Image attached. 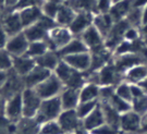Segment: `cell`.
I'll use <instances>...</instances> for the list:
<instances>
[{
  "instance_id": "f6af8a7d",
  "label": "cell",
  "mask_w": 147,
  "mask_h": 134,
  "mask_svg": "<svg viewBox=\"0 0 147 134\" xmlns=\"http://www.w3.org/2000/svg\"><path fill=\"white\" fill-rule=\"evenodd\" d=\"M140 32H141V41L147 45V24H144L140 27Z\"/></svg>"
},
{
  "instance_id": "2e32d148",
  "label": "cell",
  "mask_w": 147,
  "mask_h": 134,
  "mask_svg": "<svg viewBox=\"0 0 147 134\" xmlns=\"http://www.w3.org/2000/svg\"><path fill=\"white\" fill-rule=\"evenodd\" d=\"M51 73H53L51 71H49L47 69H45V68H42V67H39V66L36 64L30 72L27 73L25 76L23 77L25 87L35 88L38 84H40L44 80H46Z\"/></svg>"
},
{
  "instance_id": "ab89813d",
  "label": "cell",
  "mask_w": 147,
  "mask_h": 134,
  "mask_svg": "<svg viewBox=\"0 0 147 134\" xmlns=\"http://www.w3.org/2000/svg\"><path fill=\"white\" fill-rule=\"evenodd\" d=\"M12 69V56L5 50V48H0V70L10 71Z\"/></svg>"
},
{
  "instance_id": "ba28073f",
  "label": "cell",
  "mask_w": 147,
  "mask_h": 134,
  "mask_svg": "<svg viewBox=\"0 0 147 134\" xmlns=\"http://www.w3.org/2000/svg\"><path fill=\"white\" fill-rule=\"evenodd\" d=\"M24 88H25V84H24L23 77L20 76L19 74H16L14 71L10 70L7 81L0 89V94L5 100V99L12 97L16 94L22 93Z\"/></svg>"
},
{
  "instance_id": "7dc6e473",
  "label": "cell",
  "mask_w": 147,
  "mask_h": 134,
  "mask_svg": "<svg viewBox=\"0 0 147 134\" xmlns=\"http://www.w3.org/2000/svg\"><path fill=\"white\" fill-rule=\"evenodd\" d=\"M8 75H9V71H2V70H0V89L3 86L5 81H7Z\"/></svg>"
},
{
  "instance_id": "f35d334b",
  "label": "cell",
  "mask_w": 147,
  "mask_h": 134,
  "mask_svg": "<svg viewBox=\"0 0 147 134\" xmlns=\"http://www.w3.org/2000/svg\"><path fill=\"white\" fill-rule=\"evenodd\" d=\"M16 122L7 118L3 112L0 114V134H14Z\"/></svg>"
},
{
  "instance_id": "7a4b0ae2",
  "label": "cell",
  "mask_w": 147,
  "mask_h": 134,
  "mask_svg": "<svg viewBox=\"0 0 147 134\" xmlns=\"http://www.w3.org/2000/svg\"><path fill=\"white\" fill-rule=\"evenodd\" d=\"M62 111L63 108L59 96L42 99L40 107L38 109L36 116H35V119L40 124H42L45 122H48V121L57 120Z\"/></svg>"
},
{
  "instance_id": "9c48e42d",
  "label": "cell",
  "mask_w": 147,
  "mask_h": 134,
  "mask_svg": "<svg viewBox=\"0 0 147 134\" xmlns=\"http://www.w3.org/2000/svg\"><path fill=\"white\" fill-rule=\"evenodd\" d=\"M0 25L2 26V28L5 30L9 37L24 31L20 13L18 10H5V16L0 22Z\"/></svg>"
},
{
  "instance_id": "60d3db41",
  "label": "cell",
  "mask_w": 147,
  "mask_h": 134,
  "mask_svg": "<svg viewBox=\"0 0 147 134\" xmlns=\"http://www.w3.org/2000/svg\"><path fill=\"white\" fill-rule=\"evenodd\" d=\"M124 41L129 43H136L141 41V32L140 28L129 26L124 33Z\"/></svg>"
},
{
  "instance_id": "c3c4849f",
  "label": "cell",
  "mask_w": 147,
  "mask_h": 134,
  "mask_svg": "<svg viewBox=\"0 0 147 134\" xmlns=\"http://www.w3.org/2000/svg\"><path fill=\"white\" fill-rule=\"evenodd\" d=\"M132 5L135 8H141L143 9L147 5V0H132Z\"/></svg>"
},
{
  "instance_id": "277c9868",
  "label": "cell",
  "mask_w": 147,
  "mask_h": 134,
  "mask_svg": "<svg viewBox=\"0 0 147 134\" xmlns=\"http://www.w3.org/2000/svg\"><path fill=\"white\" fill-rule=\"evenodd\" d=\"M21 95L23 104V117L35 118L42 102V97L38 95L35 88L32 87H25Z\"/></svg>"
},
{
  "instance_id": "d590c367",
  "label": "cell",
  "mask_w": 147,
  "mask_h": 134,
  "mask_svg": "<svg viewBox=\"0 0 147 134\" xmlns=\"http://www.w3.org/2000/svg\"><path fill=\"white\" fill-rule=\"evenodd\" d=\"M102 103H104V102H102ZM107 103L110 104L111 106L121 114L126 112V111H129V110H131V104L127 103L124 99L120 98L119 96H117L116 93H115V95L110 98V100L107 102Z\"/></svg>"
},
{
  "instance_id": "ffe728a7",
  "label": "cell",
  "mask_w": 147,
  "mask_h": 134,
  "mask_svg": "<svg viewBox=\"0 0 147 134\" xmlns=\"http://www.w3.org/2000/svg\"><path fill=\"white\" fill-rule=\"evenodd\" d=\"M40 123L35 118L23 117L16 123L14 134H39Z\"/></svg>"
},
{
  "instance_id": "f546056e",
  "label": "cell",
  "mask_w": 147,
  "mask_h": 134,
  "mask_svg": "<svg viewBox=\"0 0 147 134\" xmlns=\"http://www.w3.org/2000/svg\"><path fill=\"white\" fill-rule=\"evenodd\" d=\"M100 107L102 109L104 117H105L106 123L110 124L117 129L120 130V117L121 114H119L116 109L113 108L109 103H102L99 102Z\"/></svg>"
},
{
  "instance_id": "cb8c5ba5",
  "label": "cell",
  "mask_w": 147,
  "mask_h": 134,
  "mask_svg": "<svg viewBox=\"0 0 147 134\" xmlns=\"http://www.w3.org/2000/svg\"><path fill=\"white\" fill-rule=\"evenodd\" d=\"M113 24H115V21L112 20V18L109 13H97V14H95L93 25L98 30V32L102 35L104 38L108 36V34L110 33Z\"/></svg>"
},
{
  "instance_id": "816d5d0a",
  "label": "cell",
  "mask_w": 147,
  "mask_h": 134,
  "mask_svg": "<svg viewBox=\"0 0 147 134\" xmlns=\"http://www.w3.org/2000/svg\"><path fill=\"white\" fill-rule=\"evenodd\" d=\"M5 98L1 96V94H0V114L3 111V107H5Z\"/></svg>"
},
{
  "instance_id": "5b68a950",
  "label": "cell",
  "mask_w": 147,
  "mask_h": 134,
  "mask_svg": "<svg viewBox=\"0 0 147 134\" xmlns=\"http://www.w3.org/2000/svg\"><path fill=\"white\" fill-rule=\"evenodd\" d=\"M63 88L64 85L62 82L53 72L46 80H44L40 84L37 85L35 91L42 97V99H47V98L58 97Z\"/></svg>"
},
{
  "instance_id": "7bdbcfd3",
  "label": "cell",
  "mask_w": 147,
  "mask_h": 134,
  "mask_svg": "<svg viewBox=\"0 0 147 134\" xmlns=\"http://www.w3.org/2000/svg\"><path fill=\"white\" fill-rule=\"evenodd\" d=\"M44 0H20L16 5L14 10H22L24 8H30V7H40L42 8Z\"/></svg>"
},
{
  "instance_id": "6da1fadb",
  "label": "cell",
  "mask_w": 147,
  "mask_h": 134,
  "mask_svg": "<svg viewBox=\"0 0 147 134\" xmlns=\"http://www.w3.org/2000/svg\"><path fill=\"white\" fill-rule=\"evenodd\" d=\"M53 74L62 82L64 87L81 88L86 81V73L79 72L71 68L67 62L61 58L57 68L55 69Z\"/></svg>"
},
{
  "instance_id": "f907efd6",
  "label": "cell",
  "mask_w": 147,
  "mask_h": 134,
  "mask_svg": "<svg viewBox=\"0 0 147 134\" xmlns=\"http://www.w3.org/2000/svg\"><path fill=\"white\" fill-rule=\"evenodd\" d=\"M147 24V5L142 9V25Z\"/></svg>"
},
{
  "instance_id": "ee69618b",
  "label": "cell",
  "mask_w": 147,
  "mask_h": 134,
  "mask_svg": "<svg viewBox=\"0 0 147 134\" xmlns=\"http://www.w3.org/2000/svg\"><path fill=\"white\" fill-rule=\"evenodd\" d=\"M9 36L5 33V31L2 28V26L0 25V48H5V45L8 43Z\"/></svg>"
},
{
  "instance_id": "8fae6325",
  "label": "cell",
  "mask_w": 147,
  "mask_h": 134,
  "mask_svg": "<svg viewBox=\"0 0 147 134\" xmlns=\"http://www.w3.org/2000/svg\"><path fill=\"white\" fill-rule=\"evenodd\" d=\"M30 46V41L24 35V33H19L16 35L10 36L5 45V50L10 53L12 57L26 55L27 49Z\"/></svg>"
},
{
  "instance_id": "4316f807",
  "label": "cell",
  "mask_w": 147,
  "mask_h": 134,
  "mask_svg": "<svg viewBox=\"0 0 147 134\" xmlns=\"http://www.w3.org/2000/svg\"><path fill=\"white\" fill-rule=\"evenodd\" d=\"M89 51L88 48L86 47L84 41H82L80 37L74 36L72 41L69 43L68 45L63 47L62 49L59 50V55L60 57L63 58L65 56H70V55H76V53H81V52H87Z\"/></svg>"
},
{
  "instance_id": "bcb514c9",
  "label": "cell",
  "mask_w": 147,
  "mask_h": 134,
  "mask_svg": "<svg viewBox=\"0 0 147 134\" xmlns=\"http://www.w3.org/2000/svg\"><path fill=\"white\" fill-rule=\"evenodd\" d=\"M19 1L20 0H7V2H5V10H14Z\"/></svg>"
},
{
  "instance_id": "e575fe53",
  "label": "cell",
  "mask_w": 147,
  "mask_h": 134,
  "mask_svg": "<svg viewBox=\"0 0 147 134\" xmlns=\"http://www.w3.org/2000/svg\"><path fill=\"white\" fill-rule=\"evenodd\" d=\"M62 2H59V1H45L42 5V14L48 16V18H51V19H56Z\"/></svg>"
},
{
  "instance_id": "d4e9b609",
  "label": "cell",
  "mask_w": 147,
  "mask_h": 134,
  "mask_svg": "<svg viewBox=\"0 0 147 134\" xmlns=\"http://www.w3.org/2000/svg\"><path fill=\"white\" fill-rule=\"evenodd\" d=\"M100 86L98 84L86 82L80 88V102H99Z\"/></svg>"
},
{
  "instance_id": "6f0895ef",
  "label": "cell",
  "mask_w": 147,
  "mask_h": 134,
  "mask_svg": "<svg viewBox=\"0 0 147 134\" xmlns=\"http://www.w3.org/2000/svg\"><path fill=\"white\" fill-rule=\"evenodd\" d=\"M140 134H147V133H140Z\"/></svg>"
},
{
  "instance_id": "d6a6232c",
  "label": "cell",
  "mask_w": 147,
  "mask_h": 134,
  "mask_svg": "<svg viewBox=\"0 0 147 134\" xmlns=\"http://www.w3.org/2000/svg\"><path fill=\"white\" fill-rule=\"evenodd\" d=\"M115 93L117 96L120 98L126 100L127 103L131 104L132 102V88H131V83L126 82L125 80L121 81L119 84H117L115 87Z\"/></svg>"
},
{
  "instance_id": "11a10c76",
  "label": "cell",
  "mask_w": 147,
  "mask_h": 134,
  "mask_svg": "<svg viewBox=\"0 0 147 134\" xmlns=\"http://www.w3.org/2000/svg\"><path fill=\"white\" fill-rule=\"evenodd\" d=\"M44 1H59V2H62L64 0H44Z\"/></svg>"
},
{
  "instance_id": "db71d44e",
  "label": "cell",
  "mask_w": 147,
  "mask_h": 134,
  "mask_svg": "<svg viewBox=\"0 0 147 134\" xmlns=\"http://www.w3.org/2000/svg\"><path fill=\"white\" fill-rule=\"evenodd\" d=\"M5 2H7V0H0V7L5 9Z\"/></svg>"
},
{
  "instance_id": "e0dca14e",
  "label": "cell",
  "mask_w": 147,
  "mask_h": 134,
  "mask_svg": "<svg viewBox=\"0 0 147 134\" xmlns=\"http://www.w3.org/2000/svg\"><path fill=\"white\" fill-rule=\"evenodd\" d=\"M123 79L131 84H141L147 79V63H137L126 70L123 74Z\"/></svg>"
},
{
  "instance_id": "74e56055",
  "label": "cell",
  "mask_w": 147,
  "mask_h": 134,
  "mask_svg": "<svg viewBox=\"0 0 147 134\" xmlns=\"http://www.w3.org/2000/svg\"><path fill=\"white\" fill-rule=\"evenodd\" d=\"M99 102H80L78 107L75 108L76 112L81 119H84L87 114H89L98 106Z\"/></svg>"
},
{
  "instance_id": "d6986e66",
  "label": "cell",
  "mask_w": 147,
  "mask_h": 134,
  "mask_svg": "<svg viewBox=\"0 0 147 134\" xmlns=\"http://www.w3.org/2000/svg\"><path fill=\"white\" fill-rule=\"evenodd\" d=\"M59 97L63 110L75 109L80 104V88L64 87Z\"/></svg>"
},
{
  "instance_id": "5bb4252c",
  "label": "cell",
  "mask_w": 147,
  "mask_h": 134,
  "mask_svg": "<svg viewBox=\"0 0 147 134\" xmlns=\"http://www.w3.org/2000/svg\"><path fill=\"white\" fill-rule=\"evenodd\" d=\"M95 14L88 12H79L74 18L72 24L70 25V31L72 32L74 36L79 37L84 31H86L89 26L93 25Z\"/></svg>"
},
{
  "instance_id": "1f68e13d",
  "label": "cell",
  "mask_w": 147,
  "mask_h": 134,
  "mask_svg": "<svg viewBox=\"0 0 147 134\" xmlns=\"http://www.w3.org/2000/svg\"><path fill=\"white\" fill-rule=\"evenodd\" d=\"M131 109L142 117L145 116L147 114V93L133 98L131 102Z\"/></svg>"
},
{
  "instance_id": "f1b7e54d",
  "label": "cell",
  "mask_w": 147,
  "mask_h": 134,
  "mask_svg": "<svg viewBox=\"0 0 147 134\" xmlns=\"http://www.w3.org/2000/svg\"><path fill=\"white\" fill-rule=\"evenodd\" d=\"M24 35L26 36L30 43L33 41H46L48 36V32L42 27L38 22L33 24V25L28 26L26 28H24Z\"/></svg>"
},
{
  "instance_id": "f5cc1de1",
  "label": "cell",
  "mask_w": 147,
  "mask_h": 134,
  "mask_svg": "<svg viewBox=\"0 0 147 134\" xmlns=\"http://www.w3.org/2000/svg\"><path fill=\"white\" fill-rule=\"evenodd\" d=\"M5 9L0 7V22H1V20H2V18H3V16H5Z\"/></svg>"
},
{
  "instance_id": "83f0119b",
  "label": "cell",
  "mask_w": 147,
  "mask_h": 134,
  "mask_svg": "<svg viewBox=\"0 0 147 134\" xmlns=\"http://www.w3.org/2000/svg\"><path fill=\"white\" fill-rule=\"evenodd\" d=\"M76 13L79 12H88L97 14V0H64Z\"/></svg>"
},
{
  "instance_id": "4dcf8cb0",
  "label": "cell",
  "mask_w": 147,
  "mask_h": 134,
  "mask_svg": "<svg viewBox=\"0 0 147 134\" xmlns=\"http://www.w3.org/2000/svg\"><path fill=\"white\" fill-rule=\"evenodd\" d=\"M48 50H49V47H48V44L46 43V41H33V43H30L26 55L32 57L33 59H37Z\"/></svg>"
},
{
  "instance_id": "7402d4cb",
  "label": "cell",
  "mask_w": 147,
  "mask_h": 134,
  "mask_svg": "<svg viewBox=\"0 0 147 134\" xmlns=\"http://www.w3.org/2000/svg\"><path fill=\"white\" fill-rule=\"evenodd\" d=\"M18 11L20 13V18L24 28L37 23L42 16V11L40 7H30V8H24L22 10Z\"/></svg>"
},
{
  "instance_id": "8d00e7d4",
  "label": "cell",
  "mask_w": 147,
  "mask_h": 134,
  "mask_svg": "<svg viewBox=\"0 0 147 134\" xmlns=\"http://www.w3.org/2000/svg\"><path fill=\"white\" fill-rule=\"evenodd\" d=\"M40 134H64L63 130L61 129L60 124L57 120L48 121L45 123L40 124Z\"/></svg>"
},
{
  "instance_id": "7c38bea8",
  "label": "cell",
  "mask_w": 147,
  "mask_h": 134,
  "mask_svg": "<svg viewBox=\"0 0 147 134\" xmlns=\"http://www.w3.org/2000/svg\"><path fill=\"white\" fill-rule=\"evenodd\" d=\"M64 61L68 63L74 70L82 73H87L90 70L92 66V56L90 52H81L76 55H70L62 58Z\"/></svg>"
},
{
  "instance_id": "680465c9",
  "label": "cell",
  "mask_w": 147,
  "mask_h": 134,
  "mask_svg": "<svg viewBox=\"0 0 147 134\" xmlns=\"http://www.w3.org/2000/svg\"><path fill=\"white\" fill-rule=\"evenodd\" d=\"M39 134H40V133H39Z\"/></svg>"
},
{
  "instance_id": "30bf717a",
  "label": "cell",
  "mask_w": 147,
  "mask_h": 134,
  "mask_svg": "<svg viewBox=\"0 0 147 134\" xmlns=\"http://www.w3.org/2000/svg\"><path fill=\"white\" fill-rule=\"evenodd\" d=\"M22 93L16 94L12 97L5 99L3 114L13 122H18L23 118V104H22Z\"/></svg>"
},
{
  "instance_id": "44dd1931",
  "label": "cell",
  "mask_w": 147,
  "mask_h": 134,
  "mask_svg": "<svg viewBox=\"0 0 147 134\" xmlns=\"http://www.w3.org/2000/svg\"><path fill=\"white\" fill-rule=\"evenodd\" d=\"M132 0H121L118 2H113L111 5L110 10H109V14L111 16L112 20L116 22L124 20L127 16V13L130 12L132 9Z\"/></svg>"
},
{
  "instance_id": "484cf974",
  "label": "cell",
  "mask_w": 147,
  "mask_h": 134,
  "mask_svg": "<svg viewBox=\"0 0 147 134\" xmlns=\"http://www.w3.org/2000/svg\"><path fill=\"white\" fill-rule=\"evenodd\" d=\"M75 16H76V12L74 11V9H72L65 1H63L55 20H56V22H57V24L59 26L70 27Z\"/></svg>"
},
{
  "instance_id": "52a82bcc",
  "label": "cell",
  "mask_w": 147,
  "mask_h": 134,
  "mask_svg": "<svg viewBox=\"0 0 147 134\" xmlns=\"http://www.w3.org/2000/svg\"><path fill=\"white\" fill-rule=\"evenodd\" d=\"M120 131L122 134H140L142 131V116L129 110L120 117Z\"/></svg>"
},
{
  "instance_id": "836d02e7",
  "label": "cell",
  "mask_w": 147,
  "mask_h": 134,
  "mask_svg": "<svg viewBox=\"0 0 147 134\" xmlns=\"http://www.w3.org/2000/svg\"><path fill=\"white\" fill-rule=\"evenodd\" d=\"M124 20L129 23L130 26L140 28L142 26V9L141 8L132 7V9L127 13V16H126Z\"/></svg>"
},
{
  "instance_id": "9a60e30c",
  "label": "cell",
  "mask_w": 147,
  "mask_h": 134,
  "mask_svg": "<svg viewBox=\"0 0 147 134\" xmlns=\"http://www.w3.org/2000/svg\"><path fill=\"white\" fill-rule=\"evenodd\" d=\"M35 66H36L35 59H33L27 55L12 57V69L11 70L22 77L25 76Z\"/></svg>"
},
{
  "instance_id": "8992f818",
  "label": "cell",
  "mask_w": 147,
  "mask_h": 134,
  "mask_svg": "<svg viewBox=\"0 0 147 134\" xmlns=\"http://www.w3.org/2000/svg\"><path fill=\"white\" fill-rule=\"evenodd\" d=\"M64 134H75L83 129L82 119L79 117L75 109L63 110L57 119Z\"/></svg>"
},
{
  "instance_id": "603a6c76",
  "label": "cell",
  "mask_w": 147,
  "mask_h": 134,
  "mask_svg": "<svg viewBox=\"0 0 147 134\" xmlns=\"http://www.w3.org/2000/svg\"><path fill=\"white\" fill-rule=\"evenodd\" d=\"M60 60H61V57H60L59 52L56 51V50H51V49H49L42 56L35 59L37 66L45 68V69H47L51 72L55 71V69L57 68Z\"/></svg>"
},
{
  "instance_id": "9f6ffc18",
  "label": "cell",
  "mask_w": 147,
  "mask_h": 134,
  "mask_svg": "<svg viewBox=\"0 0 147 134\" xmlns=\"http://www.w3.org/2000/svg\"><path fill=\"white\" fill-rule=\"evenodd\" d=\"M113 2H118V1H121V0H112Z\"/></svg>"
},
{
  "instance_id": "4fadbf2b",
  "label": "cell",
  "mask_w": 147,
  "mask_h": 134,
  "mask_svg": "<svg viewBox=\"0 0 147 134\" xmlns=\"http://www.w3.org/2000/svg\"><path fill=\"white\" fill-rule=\"evenodd\" d=\"M79 37L84 41V44L88 48L89 51L99 49V48L105 46V38L102 37V35L94 25L89 26L88 28L83 32Z\"/></svg>"
},
{
  "instance_id": "681fc988",
  "label": "cell",
  "mask_w": 147,
  "mask_h": 134,
  "mask_svg": "<svg viewBox=\"0 0 147 134\" xmlns=\"http://www.w3.org/2000/svg\"><path fill=\"white\" fill-rule=\"evenodd\" d=\"M141 133H147V114L142 117V131Z\"/></svg>"
},
{
  "instance_id": "ac0fdd59",
  "label": "cell",
  "mask_w": 147,
  "mask_h": 134,
  "mask_svg": "<svg viewBox=\"0 0 147 134\" xmlns=\"http://www.w3.org/2000/svg\"><path fill=\"white\" fill-rule=\"evenodd\" d=\"M106 123L105 117H104V112L102 109L100 107V104H98V106L90 112L87 114L84 119H82V125L83 129L87 132H90L95 130L96 128L100 127L101 124Z\"/></svg>"
},
{
  "instance_id": "b9f144b4",
  "label": "cell",
  "mask_w": 147,
  "mask_h": 134,
  "mask_svg": "<svg viewBox=\"0 0 147 134\" xmlns=\"http://www.w3.org/2000/svg\"><path fill=\"white\" fill-rule=\"evenodd\" d=\"M89 134H122L119 129H117L115 127H112L108 123L101 124L100 127L96 128L95 130L88 132Z\"/></svg>"
},
{
  "instance_id": "3957f363",
  "label": "cell",
  "mask_w": 147,
  "mask_h": 134,
  "mask_svg": "<svg viewBox=\"0 0 147 134\" xmlns=\"http://www.w3.org/2000/svg\"><path fill=\"white\" fill-rule=\"evenodd\" d=\"M73 37L74 35L72 34V32L70 31L69 27H63V26L58 25L48 33L46 43L48 44L49 49L59 51L65 45H68L69 43L72 41Z\"/></svg>"
}]
</instances>
